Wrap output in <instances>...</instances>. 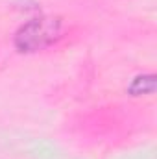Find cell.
I'll list each match as a JSON object with an SVG mask.
<instances>
[{"mask_svg": "<svg viewBox=\"0 0 157 159\" xmlns=\"http://www.w3.org/2000/svg\"><path fill=\"white\" fill-rule=\"evenodd\" d=\"M63 24L57 17H35L24 22L13 37V44L19 52L34 54L39 50H46L56 44L61 37Z\"/></svg>", "mask_w": 157, "mask_h": 159, "instance_id": "obj_1", "label": "cell"}, {"mask_svg": "<svg viewBox=\"0 0 157 159\" xmlns=\"http://www.w3.org/2000/svg\"><path fill=\"white\" fill-rule=\"evenodd\" d=\"M155 91V76L154 74H142L131 80L128 85V93L131 96H142V94H154Z\"/></svg>", "mask_w": 157, "mask_h": 159, "instance_id": "obj_2", "label": "cell"}]
</instances>
